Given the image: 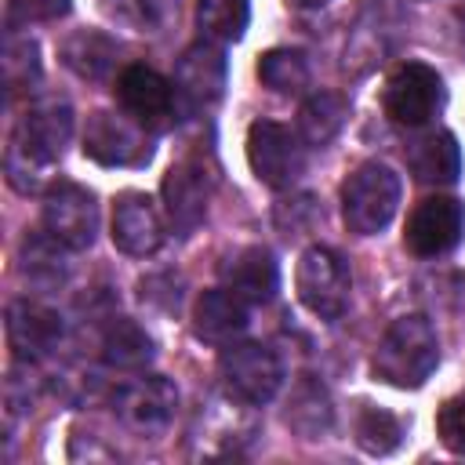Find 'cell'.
Returning <instances> with one entry per match:
<instances>
[{
  "label": "cell",
  "instance_id": "10",
  "mask_svg": "<svg viewBox=\"0 0 465 465\" xmlns=\"http://www.w3.org/2000/svg\"><path fill=\"white\" fill-rule=\"evenodd\" d=\"M461 232H465V207L454 196H429L411 211L403 243L418 258H436L458 247Z\"/></svg>",
  "mask_w": 465,
  "mask_h": 465
},
{
  "label": "cell",
  "instance_id": "2",
  "mask_svg": "<svg viewBox=\"0 0 465 465\" xmlns=\"http://www.w3.org/2000/svg\"><path fill=\"white\" fill-rule=\"evenodd\" d=\"M400 207V174L389 163H360L341 185V218L349 232L374 236L381 232Z\"/></svg>",
  "mask_w": 465,
  "mask_h": 465
},
{
  "label": "cell",
  "instance_id": "23",
  "mask_svg": "<svg viewBox=\"0 0 465 465\" xmlns=\"http://www.w3.org/2000/svg\"><path fill=\"white\" fill-rule=\"evenodd\" d=\"M258 80L276 91V94H302L309 87V62L302 51L291 47H276L269 54H262L258 62Z\"/></svg>",
  "mask_w": 465,
  "mask_h": 465
},
{
  "label": "cell",
  "instance_id": "24",
  "mask_svg": "<svg viewBox=\"0 0 465 465\" xmlns=\"http://www.w3.org/2000/svg\"><path fill=\"white\" fill-rule=\"evenodd\" d=\"M196 22L203 36L232 44L251 22V0H196Z\"/></svg>",
  "mask_w": 465,
  "mask_h": 465
},
{
  "label": "cell",
  "instance_id": "7",
  "mask_svg": "<svg viewBox=\"0 0 465 465\" xmlns=\"http://www.w3.org/2000/svg\"><path fill=\"white\" fill-rule=\"evenodd\" d=\"M84 156H91L102 167H138L153 156L145 124L124 113H91L84 127Z\"/></svg>",
  "mask_w": 465,
  "mask_h": 465
},
{
  "label": "cell",
  "instance_id": "21",
  "mask_svg": "<svg viewBox=\"0 0 465 465\" xmlns=\"http://www.w3.org/2000/svg\"><path fill=\"white\" fill-rule=\"evenodd\" d=\"M62 54H65V65L84 80H105L116 62V44L98 29H80L65 40Z\"/></svg>",
  "mask_w": 465,
  "mask_h": 465
},
{
  "label": "cell",
  "instance_id": "3",
  "mask_svg": "<svg viewBox=\"0 0 465 465\" xmlns=\"http://www.w3.org/2000/svg\"><path fill=\"white\" fill-rule=\"evenodd\" d=\"M218 374H222L225 392L247 407L269 403L283 381V367H280L276 352L269 345H258V341H236V345L229 341L222 349Z\"/></svg>",
  "mask_w": 465,
  "mask_h": 465
},
{
  "label": "cell",
  "instance_id": "4",
  "mask_svg": "<svg viewBox=\"0 0 465 465\" xmlns=\"http://www.w3.org/2000/svg\"><path fill=\"white\" fill-rule=\"evenodd\" d=\"M247 163L258 182L269 189H291L305 174V145L302 134L276 120H254L247 131Z\"/></svg>",
  "mask_w": 465,
  "mask_h": 465
},
{
  "label": "cell",
  "instance_id": "27",
  "mask_svg": "<svg viewBox=\"0 0 465 465\" xmlns=\"http://www.w3.org/2000/svg\"><path fill=\"white\" fill-rule=\"evenodd\" d=\"M287 421L305 436V440H316L320 432L331 429V403H327V392L312 381H305L294 400H291V411H287Z\"/></svg>",
  "mask_w": 465,
  "mask_h": 465
},
{
  "label": "cell",
  "instance_id": "33",
  "mask_svg": "<svg viewBox=\"0 0 465 465\" xmlns=\"http://www.w3.org/2000/svg\"><path fill=\"white\" fill-rule=\"evenodd\" d=\"M298 4H302V7H323L327 0H298Z\"/></svg>",
  "mask_w": 465,
  "mask_h": 465
},
{
  "label": "cell",
  "instance_id": "9",
  "mask_svg": "<svg viewBox=\"0 0 465 465\" xmlns=\"http://www.w3.org/2000/svg\"><path fill=\"white\" fill-rule=\"evenodd\" d=\"M44 229L69 251H84L98 232V203L76 182H58L44 196Z\"/></svg>",
  "mask_w": 465,
  "mask_h": 465
},
{
  "label": "cell",
  "instance_id": "17",
  "mask_svg": "<svg viewBox=\"0 0 465 465\" xmlns=\"http://www.w3.org/2000/svg\"><path fill=\"white\" fill-rule=\"evenodd\" d=\"M407 167L425 185H450L461 174V149L450 131H425L403 149Z\"/></svg>",
  "mask_w": 465,
  "mask_h": 465
},
{
  "label": "cell",
  "instance_id": "25",
  "mask_svg": "<svg viewBox=\"0 0 465 465\" xmlns=\"http://www.w3.org/2000/svg\"><path fill=\"white\" fill-rule=\"evenodd\" d=\"M65 251H69V247L58 243L47 229H44L40 236L25 240V243H22V269H25V276L36 280V283H62L65 272H69Z\"/></svg>",
  "mask_w": 465,
  "mask_h": 465
},
{
  "label": "cell",
  "instance_id": "18",
  "mask_svg": "<svg viewBox=\"0 0 465 465\" xmlns=\"http://www.w3.org/2000/svg\"><path fill=\"white\" fill-rule=\"evenodd\" d=\"M222 280L243 302L258 305V302H269L276 294L280 269H276V258L265 247H243V251H236L222 262Z\"/></svg>",
  "mask_w": 465,
  "mask_h": 465
},
{
  "label": "cell",
  "instance_id": "1",
  "mask_svg": "<svg viewBox=\"0 0 465 465\" xmlns=\"http://www.w3.org/2000/svg\"><path fill=\"white\" fill-rule=\"evenodd\" d=\"M436 363H440V338H436L432 323L418 312L392 320L374 349V360H371L374 378H381L396 389L425 385V378L436 371Z\"/></svg>",
  "mask_w": 465,
  "mask_h": 465
},
{
  "label": "cell",
  "instance_id": "26",
  "mask_svg": "<svg viewBox=\"0 0 465 465\" xmlns=\"http://www.w3.org/2000/svg\"><path fill=\"white\" fill-rule=\"evenodd\" d=\"M4 171H7V182L18 189V193H36L51 171V163L44 156H36L15 131L7 138V149H4Z\"/></svg>",
  "mask_w": 465,
  "mask_h": 465
},
{
  "label": "cell",
  "instance_id": "28",
  "mask_svg": "<svg viewBox=\"0 0 465 465\" xmlns=\"http://www.w3.org/2000/svg\"><path fill=\"white\" fill-rule=\"evenodd\" d=\"M403 440V425L400 418H392L389 411H378V407H363L360 418H356V443L367 450V454H389L396 450Z\"/></svg>",
  "mask_w": 465,
  "mask_h": 465
},
{
  "label": "cell",
  "instance_id": "15",
  "mask_svg": "<svg viewBox=\"0 0 465 465\" xmlns=\"http://www.w3.org/2000/svg\"><path fill=\"white\" fill-rule=\"evenodd\" d=\"M15 134L36 156H44L47 163H54L65 153L69 138H73V109H69V102L65 98H54V94H44V98L29 102L25 116L15 124Z\"/></svg>",
  "mask_w": 465,
  "mask_h": 465
},
{
  "label": "cell",
  "instance_id": "8",
  "mask_svg": "<svg viewBox=\"0 0 465 465\" xmlns=\"http://www.w3.org/2000/svg\"><path fill=\"white\" fill-rule=\"evenodd\" d=\"M113 411H116L124 429H131L138 436H160L174 421L178 389L163 374H142V378L120 385Z\"/></svg>",
  "mask_w": 465,
  "mask_h": 465
},
{
  "label": "cell",
  "instance_id": "20",
  "mask_svg": "<svg viewBox=\"0 0 465 465\" xmlns=\"http://www.w3.org/2000/svg\"><path fill=\"white\" fill-rule=\"evenodd\" d=\"M345 116H349V102L334 91H316L305 98V105L298 109V134L302 142L309 145H327L341 127H345Z\"/></svg>",
  "mask_w": 465,
  "mask_h": 465
},
{
  "label": "cell",
  "instance_id": "5",
  "mask_svg": "<svg viewBox=\"0 0 465 465\" xmlns=\"http://www.w3.org/2000/svg\"><path fill=\"white\" fill-rule=\"evenodd\" d=\"M447 102V91H443V80L432 65L425 62H407L400 65L389 84H385V94H381V105H385V116L400 127H425L429 120H436V113L443 109Z\"/></svg>",
  "mask_w": 465,
  "mask_h": 465
},
{
  "label": "cell",
  "instance_id": "16",
  "mask_svg": "<svg viewBox=\"0 0 465 465\" xmlns=\"http://www.w3.org/2000/svg\"><path fill=\"white\" fill-rule=\"evenodd\" d=\"M116 98L127 116H134L145 127H156L174 109V84H167L149 65H127L116 76Z\"/></svg>",
  "mask_w": 465,
  "mask_h": 465
},
{
  "label": "cell",
  "instance_id": "19",
  "mask_svg": "<svg viewBox=\"0 0 465 465\" xmlns=\"http://www.w3.org/2000/svg\"><path fill=\"white\" fill-rule=\"evenodd\" d=\"M247 305L236 291L229 287H214V291H203L196 309H193V327L203 341H214V345H229L236 334H243L247 327Z\"/></svg>",
  "mask_w": 465,
  "mask_h": 465
},
{
  "label": "cell",
  "instance_id": "13",
  "mask_svg": "<svg viewBox=\"0 0 465 465\" xmlns=\"http://www.w3.org/2000/svg\"><path fill=\"white\" fill-rule=\"evenodd\" d=\"M225 54L214 44H193L174 65V98L189 109H203L222 98Z\"/></svg>",
  "mask_w": 465,
  "mask_h": 465
},
{
  "label": "cell",
  "instance_id": "31",
  "mask_svg": "<svg viewBox=\"0 0 465 465\" xmlns=\"http://www.w3.org/2000/svg\"><path fill=\"white\" fill-rule=\"evenodd\" d=\"M436 432H440V440H443L447 450L465 454V396L447 400V403L440 407V414H436Z\"/></svg>",
  "mask_w": 465,
  "mask_h": 465
},
{
  "label": "cell",
  "instance_id": "14",
  "mask_svg": "<svg viewBox=\"0 0 465 465\" xmlns=\"http://www.w3.org/2000/svg\"><path fill=\"white\" fill-rule=\"evenodd\" d=\"M4 331H7V345L18 360H40L47 356L58 338H62V320L54 309L40 305V302H29V298H18L7 305V316H4Z\"/></svg>",
  "mask_w": 465,
  "mask_h": 465
},
{
  "label": "cell",
  "instance_id": "12",
  "mask_svg": "<svg viewBox=\"0 0 465 465\" xmlns=\"http://www.w3.org/2000/svg\"><path fill=\"white\" fill-rule=\"evenodd\" d=\"M113 243L131 258H149L163 243V218L145 193H120L113 203Z\"/></svg>",
  "mask_w": 465,
  "mask_h": 465
},
{
  "label": "cell",
  "instance_id": "29",
  "mask_svg": "<svg viewBox=\"0 0 465 465\" xmlns=\"http://www.w3.org/2000/svg\"><path fill=\"white\" fill-rule=\"evenodd\" d=\"M40 76V58H36V44L25 36H7L4 44V84L7 91H22L29 84H36Z\"/></svg>",
  "mask_w": 465,
  "mask_h": 465
},
{
  "label": "cell",
  "instance_id": "30",
  "mask_svg": "<svg viewBox=\"0 0 465 465\" xmlns=\"http://www.w3.org/2000/svg\"><path fill=\"white\" fill-rule=\"evenodd\" d=\"M69 11V0H4V22L7 29L29 25V22H54Z\"/></svg>",
  "mask_w": 465,
  "mask_h": 465
},
{
  "label": "cell",
  "instance_id": "32",
  "mask_svg": "<svg viewBox=\"0 0 465 465\" xmlns=\"http://www.w3.org/2000/svg\"><path fill=\"white\" fill-rule=\"evenodd\" d=\"M138 11H142V22L145 25H167L171 15L178 11V0H138Z\"/></svg>",
  "mask_w": 465,
  "mask_h": 465
},
{
  "label": "cell",
  "instance_id": "6",
  "mask_svg": "<svg viewBox=\"0 0 465 465\" xmlns=\"http://www.w3.org/2000/svg\"><path fill=\"white\" fill-rule=\"evenodd\" d=\"M294 283H298V298L305 302V309L316 312L320 320H338L349 309L352 276H349L345 258L331 247H309L298 258Z\"/></svg>",
  "mask_w": 465,
  "mask_h": 465
},
{
  "label": "cell",
  "instance_id": "22",
  "mask_svg": "<svg viewBox=\"0 0 465 465\" xmlns=\"http://www.w3.org/2000/svg\"><path fill=\"white\" fill-rule=\"evenodd\" d=\"M102 356L116 371H142L153 360V338L131 320H113L102 338Z\"/></svg>",
  "mask_w": 465,
  "mask_h": 465
},
{
  "label": "cell",
  "instance_id": "11",
  "mask_svg": "<svg viewBox=\"0 0 465 465\" xmlns=\"http://www.w3.org/2000/svg\"><path fill=\"white\" fill-rule=\"evenodd\" d=\"M211 189H214V174H211V167L203 160H182V163H174L167 171V178H163V207H167V218H171L178 236H189L203 222Z\"/></svg>",
  "mask_w": 465,
  "mask_h": 465
}]
</instances>
